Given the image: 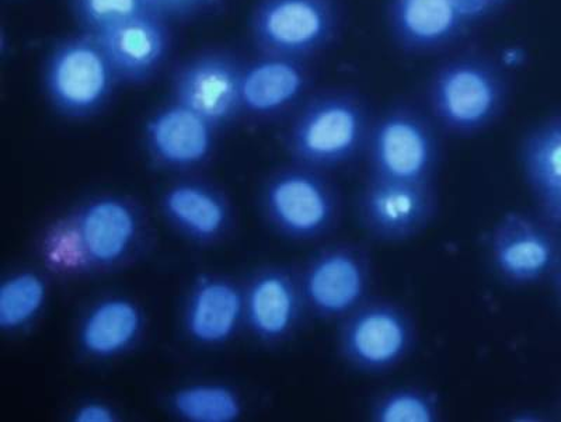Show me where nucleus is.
<instances>
[{
  "label": "nucleus",
  "mask_w": 561,
  "mask_h": 422,
  "mask_svg": "<svg viewBox=\"0 0 561 422\" xmlns=\"http://www.w3.org/2000/svg\"><path fill=\"white\" fill-rule=\"evenodd\" d=\"M373 123L358 93L324 90L300 104L285 134V148L295 163L322 172L343 168L365 153Z\"/></svg>",
  "instance_id": "nucleus-1"
},
{
  "label": "nucleus",
  "mask_w": 561,
  "mask_h": 422,
  "mask_svg": "<svg viewBox=\"0 0 561 422\" xmlns=\"http://www.w3.org/2000/svg\"><path fill=\"white\" fill-rule=\"evenodd\" d=\"M425 100L438 128L456 137H473L504 113L508 102L507 79L483 55H458L431 75Z\"/></svg>",
  "instance_id": "nucleus-2"
},
{
  "label": "nucleus",
  "mask_w": 561,
  "mask_h": 422,
  "mask_svg": "<svg viewBox=\"0 0 561 422\" xmlns=\"http://www.w3.org/2000/svg\"><path fill=\"white\" fill-rule=\"evenodd\" d=\"M139 230L133 204L119 197L94 198L55 226L49 254L62 271L113 267L131 254Z\"/></svg>",
  "instance_id": "nucleus-3"
},
{
  "label": "nucleus",
  "mask_w": 561,
  "mask_h": 422,
  "mask_svg": "<svg viewBox=\"0 0 561 422\" xmlns=\"http://www.w3.org/2000/svg\"><path fill=\"white\" fill-rule=\"evenodd\" d=\"M42 80L55 112L70 119L102 112L119 83L96 35L84 32L54 43L44 60Z\"/></svg>",
  "instance_id": "nucleus-4"
},
{
  "label": "nucleus",
  "mask_w": 561,
  "mask_h": 422,
  "mask_svg": "<svg viewBox=\"0 0 561 422\" xmlns=\"http://www.w3.org/2000/svg\"><path fill=\"white\" fill-rule=\"evenodd\" d=\"M438 125L412 103H396L374 118L365 159L375 178L435 183L440 162Z\"/></svg>",
  "instance_id": "nucleus-5"
},
{
  "label": "nucleus",
  "mask_w": 561,
  "mask_h": 422,
  "mask_svg": "<svg viewBox=\"0 0 561 422\" xmlns=\"http://www.w3.org/2000/svg\"><path fill=\"white\" fill-rule=\"evenodd\" d=\"M264 215L279 235L312 241L339 225L342 197L322 170L295 163L275 172L264 185Z\"/></svg>",
  "instance_id": "nucleus-6"
},
{
  "label": "nucleus",
  "mask_w": 561,
  "mask_h": 422,
  "mask_svg": "<svg viewBox=\"0 0 561 422\" xmlns=\"http://www.w3.org/2000/svg\"><path fill=\"white\" fill-rule=\"evenodd\" d=\"M342 12L337 0H257L249 20L260 54L307 60L337 38Z\"/></svg>",
  "instance_id": "nucleus-7"
},
{
  "label": "nucleus",
  "mask_w": 561,
  "mask_h": 422,
  "mask_svg": "<svg viewBox=\"0 0 561 422\" xmlns=\"http://www.w3.org/2000/svg\"><path fill=\"white\" fill-rule=\"evenodd\" d=\"M415 340L417 329L402 305L369 298L340 321L337 350L351 369L383 375L409 358Z\"/></svg>",
  "instance_id": "nucleus-8"
},
{
  "label": "nucleus",
  "mask_w": 561,
  "mask_h": 422,
  "mask_svg": "<svg viewBox=\"0 0 561 422\" xmlns=\"http://www.w3.org/2000/svg\"><path fill=\"white\" fill-rule=\"evenodd\" d=\"M355 216L365 233L382 243H402L423 232L438 210L435 183L368 175L355 195Z\"/></svg>",
  "instance_id": "nucleus-9"
},
{
  "label": "nucleus",
  "mask_w": 561,
  "mask_h": 422,
  "mask_svg": "<svg viewBox=\"0 0 561 422\" xmlns=\"http://www.w3.org/2000/svg\"><path fill=\"white\" fill-rule=\"evenodd\" d=\"M299 283L312 313L323 320L342 321L369 299L373 260L364 246H329L305 265Z\"/></svg>",
  "instance_id": "nucleus-10"
},
{
  "label": "nucleus",
  "mask_w": 561,
  "mask_h": 422,
  "mask_svg": "<svg viewBox=\"0 0 561 422\" xmlns=\"http://www.w3.org/2000/svg\"><path fill=\"white\" fill-rule=\"evenodd\" d=\"M488 258L497 278L511 286L539 284L561 263V243L548 224L510 210L490 230Z\"/></svg>",
  "instance_id": "nucleus-11"
},
{
  "label": "nucleus",
  "mask_w": 561,
  "mask_h": 422,
  "mask_svg": "<svg viewBox=\"0 0 561 422\" xmlns=\"http://www.w3.org/2000/svg\"><path fill=\"white\" fill-rule=\"evenodd\" d=\"M243 65L227 49H204L185 58L172 73V99L202 115L215 128L239 113Z\"/></svg>",
  "instance_id": "nucleus-12"
},
{
  "label": "nucleus",
  "mask_w": 561,
  "mask_h": 422,
  "mask_svg": "<svg viewBox=\"0 0 561 422\" xmlns=\"http://www.w3.org/2000/svg\"><path fill=\"white\" fill-rule=\"evenodd\" d=\"M169 22L158 12H148L96 34L119 83H147L159 72L172 48Z\"/></svg>",
  "instance_id": "nucleus-13"
},
{
  "label": "nucleus",
  "mask_w": 561,
  "mask_h": 422,
  "mask_svg": "<svg viewBox=\"0 0 561 422\" xmlns=\"http://www.w3.org/2000/svg\"><path fill=\"white\" fill-rule=\"evenodd\" d=\"M312 87V73L307 60L260 54L243 65L240 82L242 113L255 118L279 117L297 105Z\"/></svg>",
  "instance_id": "nucleus-14"
},
{
  "label": "nucleus",
  "mask_w": 561,
  "mask_h": 422,
  "mask_svg": "<svg viewBox=\"0 0 561 422\" xmlns=\"http://www.w3.org/2000/svg\"><path fill=\"white\" fill-rule=\"evenodd\" d=\"M386 20L398 47L414 55L440 52L472 27L453 0H389Z\"/></svg>",
  "instance_id": "nucleus-15"
},
{
  "label": "nucleus",
  "mask_w": 561,
  "mask_h": 422,
  "mask_svg": "<svg viewBox=\"0 0 561 422\" xmlns=\"http://www.w3.org/2000/svg\"><path fill=\"white\" fill-rule=\"evenodd\" d=\"M215 130L209 121L172 99L145 125L150 156L170 169H192L213 153Z\"/></svg>",
  "instance_id": "nucleus-16"
},
{
  "label": "nucleus",
  "mask_w": 561,
  "mask_h": 422,
  "mask_svg": "<svg viewBox=\"0 0 561 422\" xmlns=\"http://www.w3.org/2000/svg\"><path fill=\"white\" fill-rule=\"evenodd\" d=\"M244 304L250 329L270 344L289 339L307 308L299 278L284 269H268L255 275Z\"/></svg>",
  "instance_id": "nucleus-17"
},
{
  "label": "nucleus",
  "mask_w": 561,
  "mask_h": 422,
  "mask_svg": "<svg viewBox=\"0 0 561 422\" xmlns=\"http://www.w3.org/2000/svg\"><path fill=\"white\" fill-rule=\"evenodd\" d=\"M244 295L227 280L204 278L194 286L185 309V329L203 345L227 343L244 316Z\"/></svg>",
  "instance_id": "nucleus-18"
},
{
  "label": "nucleus",
  "mask_w": 561,
  "mask_h": 422,
  "mask_svg": "<svg viewBox=\"0 0 561 422\" xmlns=\"http://www.w3.org/2000/svg\"><path fill=\"white\" fill-rule=\"evenodd\" d=\"M162 208L180 232L202 243L220 238L230 223V210L222 195L195 181L172 185L163 195Z\"/></svg>",
  "instance_id": "nucleus-19"
},
{
  "label": "nucleus",
  "mask_w": 561,
  "mask_h": 422,
  "mask_svg": "<svg viewBox=\"0 0 561 422\" xmlns=\"http://www.w3.org/2000/svg\"><path fill=\"white\" fill-rule=\"evenodd\" d=\"M144 328L142 311L122 296L99 301L90 309L79 330V343L93 358L105 360L124 353Z\"/></svg>",
  "instance_id": "nucleus-20"
},
{
  "label": "nucleus",
  "mask_w": 561,
  "mask_h": 422,
  "mask_svg": "<svg viewBox=\"0 0 561 422\" xmlns=\"http://www.w3.org/2000/svg\"><path fill=\"white\" fill-rule=\"evenodd\" d=\"M524 179L536 199L561 187V114L535 125L519 147Z\"/></svg>",
  "instance_id": "nucleus-21"
},
{
  "label": "nucleus",
  "mask_w": 561,
  "mask_h": 422,
  "mask_svg": "<svg viewBox=\"0 0 561 422\" xmlns=\"http://www.w3.org/2000/svg\"><path fill=\"white\" fill-rule=\"evenodd\" d=\"M368 415L374 422H438L443 417L435 391L421 386H396L374 397Z\"/></svg>",
  "instance_id": "nucleus-22"
},
{
  "label": "nucleus",
  "mask_w": 561,
  "mask_h": 422,
  "mask_svg": "<svg viewBox=\"0 0 561 422\" xmlns=\"http://www.w3.org/2000/svg\"><path fill=\"white\" fill-rule=\"evenodd\" d=\"M175 414L193 422H233L242 415L239 396L224 385H192L172 396Z\"/></svg>",
  "instance_id": "nucleus-23"
},
{
  "label": "nucleus",
  "mask_w": 561,
  "mask_h": 422,
  "mask_svg": "<svg viewBox=\"0 0 561 422\" xmlns=\"http://www.w3.org/2000/svg\"><path fill=\"white\" fill-rule=\"evenodd\" d=\"M47 298L42 275L24 271L10 276L0 286V329L18 331L32 323Z\"/></svg>",
  "instance_id": "nucleus-24"
},
{
  "label": "nucleus",
  "mask_w": 561,
  "mask_h": 422,
  "mask_svg": "<svg viewBox=\"0 0 561 422\" xmlns=\"http://www.w3.org/2000/svg\"><path fill=\"white\" fill-rule=\"evenodd\" d=\"M80 32L100 34L139 14L157 12L149 0H70Z\"/></svg>",
  "instance_id": "nucleus-25"
},
{
  "label": "nucleus",
  "mask_w": 561,
  "mask_h": 422,
  "mask_svg": "<svg viewBox=\"0 0 561 422\" xmlns=\"http://www.w3.org/2000/svg\"><path fill=\"white\" fill-rule=\"evenodd\" d=\"M149 2L168 20H187L208 10L217 0H149Z\"/></svg>",
  "instance_id": "nucleus-26"
},
{
  "label": "nucleus",
  "mask_w": 561,
  "mask_h": 422,
  "mask_svg": "<svg viewBox=\"0 0 561 422\" xmlns=\"http://www.w3.org/2000/svg\"><path fill=\"white\" fill-rule=\"evenodd\" d=\"M453 2L468 18L469 22L474 24L499 12L507 3V0H453Z\"/></svg>",
  "instance_id": "nucleus-27"
},
{
  "label": "nucleus",
  "mask_w": 561,
  "mask_h": 422,
  "mask_svg": "<svg viewBox=\"0 0 561 422\" xmlns=\"http://www.w3.org/2000/svg\"><path fill=\"white\" fill-rule=\"evenodd\" d=\"M73 420L77 422H114L117 421V413L107 404L89 401V403L78 407L73 413Z\"/></svg>",
  "instance_id": "nucleus-28"
},
{
  "label": "nucleus",
  "mask_w": 561,
  "mask_h": 422,
  "mask_svg": "<svg viewBox=\"0 0 561 422\" xmlns=\"http://www.w3.org/2000/svg\"><path fill=\"white\" fill-rule=\"evenodd\" d=\"M540 209L549 224L561 226V187L549 194L548 197L538 201Z\"/></svg>",
  "instance_id": "nucleus-29"
},
{
  "label": "nucleus",
  "mask_w": 561,
  "mask_h": 422,
  "mask_svg": "<svg viewBox=\"0 0 561 422\" xmlns=\"http://www.w3.org/2000/svg\"><path fill=\"white\" fill-rule=\"evenodd\" d=\"M554 276H556V289H558L559 298L561 301V263H560L558 270H556Z\"/></svg>",
  "instance_id": "nucleus-30"
}]
</instances>
